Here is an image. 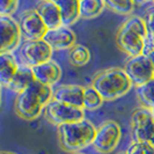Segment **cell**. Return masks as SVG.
Here are the masks:
<instances>
[{
  "label": "cell",
  "mask_w": 154,
  "mask_h": 154,
  "mask_svg": "<svg viewBox=\"0 0 154 154\" xmlns=\"http://www.w3.org/2000/svg\"><path fill=\"white\" fill-rule=\"evenodd\" d=\"M20 52L24 60V64L35 67L41 64L50 62L54 54V49L44 39L26 41L21 45Z\"/></svg>",
  "instance_id": "obj_9"
},
{
  "label": "cell",
  "mask_w": 154,
  "mask_h": 154,
  "mask_svg": "<svg viewBox=\"0 0 154 154\" xmlns=\"http://www.w3.org/2000/svg\"><path fill=\"white\" fill-rule=\"evenodd\" d=\"M124 71L130 78L132 84L137 87L145 85L154 79V65L145 54L130 58L125 64Z\"/></svg>",
  "instance_id": "obj_8"
},
{
  "label": "cell",
  "mask_w": 154,
  "mask_h": 154,
  "mask_svg": "<svg viewBox=\"0 0 154 154\" xmlns=\"http://www.w3.org/2000/svg\"><path fill=\"white\" fill-rule=\"evenodd\" d=\"M84 94L85 88L81 86L63 85L54 89V100L72 107L84 109Z\"/></svg>",
  "instance_id": "obj_13"
},
{
  "label": "cell",
  "mask_w": 154,
  "mask_h": 154,
  "mask_svg": "<svg viewBox=\"0 0 154 154\" xmlns=\"http://www.w3.org/2000/svg\"><path fill=\"white\" fill-rule=\"evenodd\" d=\"M131 136L134 143H151L154 138V117L151 109L140 107L131 117Z\"/></svg>",
  "instance_id": "obj_5"
},
{
  "label": "cell",
  "mask_w": 154,
  "mask_h": 154,
  "mask_svg": "<svg viewBox=\"0 0 154 154\" xmlns=\"http://www.w3.org/2000/svg\"><path fill=\"white\" fill-rule=\"evenodd\" d=\"M44 41L54 50L72 49L75 45V34L69 27L60 26L54 29H48Z\"/></svg>",
  "instance_id": "obj_12"
},
{
  "label": "cell",
  "mask_w": 154,
  "mask_h": 154,
  "mask_svg": "<svg viewBox=\"0 0 154 154\" xmlns=\"http://www.w3.org/2000/svg\"><path fill=\"white\" fill-rule=\"evenodd\" d=\"M126 154H154V146L151 143H132L126 149Z\"/></svg>",
  "instance_id": "obj_25"
},
{
  "label": "cell",
  "mask_w": 154,
  "mask_h": 154,
  "mask_svg": "<svg viewBox=\"0 0 154 154\" xmlns=\"http://www.w3.org/2000/svg\"><path fill=\"white\" fill-rule=\"evenodd\" d=\"M144 54H145V56H147V57L151 59V62L153 63V65H154V49H152L151 46H148L146 44V48H145Z\"/></svg>",
  "instance_id": "obj_27"
},
{
  "label": "cell",
  "mask_w": 154,
  "mask_h": 154,
  "mask_svg": "<svg viewBox=\"0 0 154 154\" xmlns=\"http://www.w3.org/2000/svg\"><path fill=\"white\" fill-rule=\"evenodd\" d=\"M136 2L132 0H125V1H106V7L112 9L116 13L119 14H130L132 11L134 9Z\"/></svg>",
  "instance_id": "obj_23"
},
{
  "label": "cell",
  "mask_w": 154,
  "mask_h": 154,
  "mask_svg": "<svg viewBox=\"0 0 154 154\" xmlns=\"http://www.w3.org/2000/svg\"><path fill=\"white\" fill-rule=\"evenodd\" d=\"M20 24L12 16H0V52H13L21 42Z\"/></svg>",
  "instance_id": "obj_10"
},
{
  "label": "cell",
  "mask_w": 154,
  "mask_h": 154,
  "mask_svg": "<svg viewBox=\"0 0 154 154\" xmlns=\"http://www.w3.org/2000/svg\"><path fill=\"white\" fill-rule=\"evenodd\" d=\"M0 154H15V153H13V152H8V151H2Z\"/></svg>",
  "instance_id": "obj_28"
},
{
  "label": "cell",
  "mask_w": 154,
  "mask_h": 154,
  "mask_svg": "<svg viewBox=\"0 0 154 154\" xmlns=\"http://www.w3.org/2000/svg\"><path fill=\"white\" fill-rule=\"evenodd\" d=\"M122 154H126V153H122Z\"/></svg>",
  "instance_id": "obj_32"
},
{
  "label": "cell",
  "mask_w": 154,
  "mask_h": 154,
  "mask_svg": "<svg viewBox=\"0 0 154 154\" xmlns=\"http://www.w3.org/2000/svg\"><path fill=\"white\" fill-rule=\"evenodd\" d=\"M77 154H82V153H77Z\"/></svg>",
  "instance_id": "obj_31"
},
{
  "label": "cell",
  "mask_w": 154,
  "mask_h": 154,
  "mask_svg": "<svg viewBox=\"0 0 154 154\" xmlns=\"http://www.w3.org/2000/svg\"><path fill=\"white\" fill-rule=\"evenodd\" d=\"M106 8V1L102 0H80V15L84 19H94Z\"/></svg>",
  "instance_id": "obj_19"
},
{
  "label": "cell",
  "mask_w": 154,
  "mask_h": 154,
  "mask_svg": "<svg viewBox=\"0 0 154 154\" xmlns=\"http://www.w3.org/2000/svg\"><path fill=\"white\" fill-rule=\"evenodd\" d=\"M103 97L101 96L99 92L92 87H86L85 94H84V109L87 110H96L103 104Z\"/></svg>",
  "instance_id": "obj_22"
},
{
  "label": "cell",
  "mask_w": 154,
  "mask_h": 154,
  "mask_svg": "<svg viewBox=\"0 0 154 154\" xmlns=\"http://www.w3.org/2000/svg\"><path fill=\"white\" fill-rule=\"evenodd\" d=\"M34 74H35V79L44 84V85L51 86L57 84L60 77H62V69L60 66L54 60L46 62L44 64H41L38 66L32 67Z\"/></svg>",
  "instance_id": "obj_15"
},
{
  "label": "cell",
  "mask_w": 154,
  "mask_h": 154,
  "mask_svg": "<svg viewBox=\"0 0 154 154\" xmlns=\"http://www.w3.org/2000/svg\"><path fill=\"white\" fill-rule=\"evenodd\" d=\"M147 28L145 20L139 16H132L126 20L116 35V42L126 54L138 57L144 54L146 48Z\"/></svg>",
  "instance_id": "obj_2"
},
{
  "label": "cell",
  "mask_w": 154,
  "mask_h": 154,
  "mask_svg": "<svg viewBox=\"0 0 154 154\" xmlns=\"http://www.w3.org/2000/svg\"><path fill=\"white\" fill-rule=\"evenodd\" d=\"M121 138L122 131L119 125L114 121H107L97 128L93 147L100 153H110L119 144Z\"/></svg>",
  "instance_id": "obj_6"
},
{
  "label": "cell",
  "mask_w": 154,
  "mask_h": 154,
  "mask_svg": "<svg viewBox=\"0 0 154 154\" xmlns=\"http://www.w3.org/2000/svg\"><path fill=\"white\" fill-rule=\"evenodd\" d=\"M137 94L143 107L152 110L154 108V79L145 85L137 87Z\"/></svg>",
  "instance_id": "obj_21"
},
{
  "label": "cell",
  "mask_w": 154,
  "mask_h": 154,
  "mask_svg": "<svg viewBox=\"0 0 154 154\" xmlns=\"http://www.w3.org/2000/svg\"><path fill=\"white\" fill-rule=\"evenodd\" d=\"M19 24H20L21 34L26 38V41L43 39L48 31V27L35 9L26 11L20 16Z\"/></svg>",
  "instance_id": "obj_11"
},
{
  "label": "cell",
  "mask_w": 154,
  "mask_h": 154,
  "mask_svg": "<svg viewBox=\"0 0 154 154\" xmlns=\"http://www.w3.org/2000/svg\"><path fill=\"white\" fill-rule=\"evenodd\" d=\"M96 130L97 128H95V125L86 118L74 123L63 124L58 126L59 143L64 149L78 152L93 145Z\"/></svg>",
  "instance_id": "obj_4"
},
{
  "label": "cell",
  "mask_w": 154,
  "mask_h": 154,
  "mask_svg": "<svg viewBox=\"0 0 154 154\" xmlns=\"http://www.w3.org/2000/svg\"><path fill=\"white\" fill-rule=\"evenodd\" d=\"M151 144H152V145H153V146H154V138H153V140L151 141Z\"/></svg>",
  "instance_id": "obj_29"
},
{
  "label": "cell",
  "mask_w": 154,
  "mask_h": 154,
  "mask_svg": "<svg viewBox=\"0 0 154 154\" xmlns=\"http://www.w3.org/2000/svg\"><path fill=\"white\" fill-rule=\"evenodd\" d=\"M19 66L20 65L13 52H5L0 54V81L7 88L16 74Z\"/></svg>",
  "instance_id": "obj_17"
},
{
  "label": "cell",
  "mask_w": 154,
  "mask_h": 154,
  "mask_svg": "<svg viewBox=\"0 0 154 154\" xmlns=\"http://www.w3.org/2000/svg\"><path fill=\"white\" fill-rule=\"evenodd\" d=\"M85 109L72 107L62 102L52 100L45 108L46 118L56 125L74 123L85 119Z\"/></svg>",
  "instance_id": "obj_7"
},
{
  "label": "cell",
  "mask_w": 154,
  "mask_h": 154,
  "mask_svg": "<svg viewBox=\"0 0 154 154\" xmlns=\"http://www.w3.org/2000/svg\"><path fill=\"white\" fill-rule=\"evenodd\" d=\"M19 7L16 0H1L0 1V16H12Z\"/></svg>",
  "instance_id": "obj_26"
},
{
  "label": "cell",
  "mask_w": 154,
  "mask_h": 154,
  "mask_svg": "<svg viewBox=\"0 0 154 154\" xmlns=\"http://www.w3.org/2000/svg\"><path fill=\"white\" fill-rule=\"evenodd\" d=\"M60 8L62 23L65 27H69L78 21L80 15V0H58L56 1Z\"/></svg>",
  "instance_id": "obj_18"
},
{
  "label": "cell",
  "mask_w": 154,
  "mask_h": 154,
  "mask_svg": "<svg viewBox=\"0 0 154 154\" xmlns=\"http://www.w3.org/2000/svg\"><path fill=\"white\" fill-rule=\"evenodd\" d=\"M153 4H154V2H153Z\"/></svg>",
  "instance_id": "obj_33"
},
{
  "label": "cell",
  "mask_w": 154,
  "mask_h": 154,
  "mask_svg": "<svg viewBox=\"0 0 154 154\" xmlns=\"http://www.w3.org/2000/svg\"><path fill=\"white\" fill-rule=\"evenodd\" d=\"M147 28V39L146 44L154 49V7L147 12L146 16L144 17Z\"/></svg>",
  "instance_id": "obj_24"
},
{
  "label": "cell",
  "mask_w": 154,
  "mask_h": 154,
  "mask_svg": "<svg viewBox=\"0 0 154 154\" xmlns=\"http://www.w3.org/2000/svg\"><path fill=\"white\" fill-rule=\"evenodd\" d=\"M35 74L32 67L27 65V64H22L19 66V69L16 72V74L14 75L12 82L9 84L8 88L13 92L21 94L22 92H24L29 86L35 81Z\"/></svg>",
  "instance_id": "obj_16"
},
{
  "label": "cell",
  "mask_w": 154,
  "mask_h": 154,
  "mask_svg": "<svg viewBox=\"0 0 154 154\" xmlns=\"http://www.w3.org/2000/svg\"><path fill=\"white\" fill-rule=\"evenodd\" d=\"M152 112H153V117H154V108L152 109Z\"/></svg>",
  "instance_id": "obj_30"
},
{
  "label": "cell",
  "mask_w": 154,
  "mask_h": 154,
  "mask_svg": "<svg viewBox=\"0 0 154 154\" xmlns=\"http://www.w3.org/2000/svg\"><path fill=\"white\" fill-rule=\"evenodd\" d=\"M54 89L35 80L24 92L17 95L15 103L16 112L27 121L37 118L46 106L54 100Z\"/></svg>",
  "instance_id": "obj_1"
},
{
  "label": "cell",
  "mask_w": 154,
  "mask_h": 154,
  "mask_svg": "<svg viewBox=\"0 0 154 154\" xmlns=\"http://www.w3.org/2000/svg\"><path fill=\"white\" fill-rule=\"evenodd\" d=\"M132 81L124 69L112 67L99 72L92 81L94 87L104 101L116 100L131 89Z\"/></svg>",
  "instance_id": "obj_3"
},
{
  "label": "cell",
  "mask_w": 154,
  "mask_h": 154,
  "mask_svg": "<svg viewBox=\"0 0 154 154\" xmlns=\"http://www.w3.org/2000/svg\"><path fill=\"white\" fill-rule=\"evenodd\" d=\"M69 59L74 66H84L91 60V52L86 46L78 44L69 49Z\"/></svg>",
  "instance_id": "obj_20"
},
{
  "label": "cell",
  "mask_w": 154,
  "mask_h": 154,
  "mask_svg": "<svg viewBox=\"0 0 154 154\" xmlns=\"http://www.w3.org/2000/svg\"><path fill=\"white\" fill-rule=\"evenodd\" d=\"M35 11L38 13L43 22L45 23L48 29H54L63 26L60 8L56 1L52 0H43L37 4Z\"/></svg>",
  "instance_id": "obj_14"
}]
</instances>
